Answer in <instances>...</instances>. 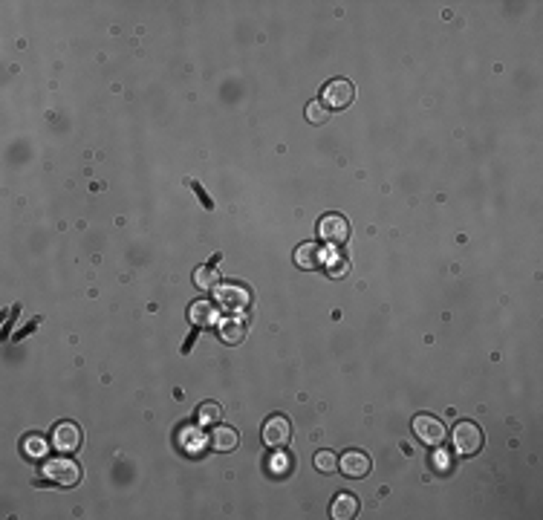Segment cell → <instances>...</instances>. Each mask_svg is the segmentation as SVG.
Listing matches in <instances>:
<instances>
[{
	"mask_svg": "<svg viewBox=\"0 0 543 520\" xmlns=\"http://www.w3.org/2000/svg\"><path fill=\"white\" fill-rule=\"evenodd\" d=\"M451 443H454V451L456 454H463V457H471L483 448L485 443V436H483V428L471 419H463V422H456L454 431H451Z\"/></svg>",
	"mask_w": 543,
	"mask_h": 520,
	"instance_id": "obj_1",
	"label": "cell"
},
{
	"mask_svg": "<svg viewBox=\"0 0 543 520\" xmlns=\"http://www.w3.org/2000/svg\"><path fill=\"white\" fill-rule=\"evenodd\" d=\"M318 240L327 243V246H344L350 240V220L344 214H324L318 220Z\"/></svg>",
	"mask_w": 543,
	"mask_h": 520,
	"instance_id": "obj_2",
	"label": "cell"
},
{
	"mask_svg": "<svg viewBox=\"0 0 543 520\" xmlns=\"http://www.w3.org/2000/svg\"><path fill=\"white\" fill-rule=\"evenodd\" d=\"M352 99H356V87H352L347 78H333L324 84L318 101L327 107V110H344V107L352 104Z\"/></svg>",
	"mask_w": 543,
	"mask_h": 520,
	"instance_id": "obj_3",
	"label": "cell"
},
{
	"mask_svg": "<svg viewBox=\"0 0 543 520\" xmlns=\"http://www.w3.org/2000/svg\"><path fill=\"white\" fill-rule=\"evenodd\" d=\"M263 443H266L272 451H283V448L292 443V422H289L283 414H272V417L263 422Z\"/></svg>",
	"mask_w": 543,
	"mask_h": 520,
	"instance_id": "obj_4",
	"label": "cell"
},
{
	"mask_svg": "<svg viewBox=\"0 0 543 520\" xmlns=\"http://www.w3.org/2000/svg\"><path fill=\"white\" fill-rule=\"evenodd\" d=\"M214 298H217V304H220L226 312H240V310H246L252 304V292L246 286H240V284H223V286H217L214 289Z\"/></svg>",
	"mask_w": 543,
	"mask_h": 520,
	"instance_id": "obj_5",
	"label": "cell"
},
{
	"mask_svg": "<svg viewBox=\"0 0 543 520\" xmlns=\"http://www.w3.org/2000/svg\"><path fill=\"white\" fill-rule=\"evenodd\" d=\"M44 477L56 480L58 486H75L81 480V469H78V462H72V459H67V454H61L44 465Z\"/></svg>",
	"mask_w": 543,
	"mask_h": 520,
	"instance_id": "obj_6",
	"label": "cell"
},
{
	"mask_svg": "<svg viewBox=\"0 0 543 520\" xmlns=\"http://www.w3.org/2000/svg\"><path fill=\"white\" fill-rule=\"evenodd\" d=\"M414 433H416V440L419 443H425V445H442V440H445V425L437 419V417H428V414H419L416 419H414Z\"/></svg>",
	"mask_w": 543,
	"mask_h": 520,
	"instance_id": "obj_7",
	"label": "cell"
},
{
	"mask_svg": "<svg viewBox=\"0 0 543 520\" xmlns=\"http://www.w3.org/2000/svg\"><path fill=\"white\" fill-rule=\"evenodd\" d=\"M52 448L61 454H75L81 448V428L75 422H58L52 431Z\"/></svg>",
	"mask_w": 543,
	"mask_h": 520,
	"instance_id": "obj_8",
	"label": "cell"
},
{
	"mask_svg": "<svg viewBox=\"0 0 543 520\" xmlns=\"http://www.w3.org/2000/svg\"><path fill=\"white\" fill-rule=\"evenodd\" d=\"M324 249H321V243L318 240H309V243H301L295 249V266L298 269H304V272H315L324 266Z\"/></svg>",
	"mask_w": 543,
	"mask_h": 520,
	"instance_id": "obj_9",
	"label": "cell"
},
{
	"mask_svg": "<svg viewBox=\"0 0 543 520\" xmlns=\"http://www.w3.org/2000/svg\"><path fill=\"white\" fill-rule=\"evenodd\" d=\"M338 469L347 474V477H352V480H362V477H367L370 474V457L364 454V451H344L341 454V459H338Z\"/></svg>",
	"mask_w": 543,
	"mask_h": 520,
	"instance_id": "obj_10",
	"label": "cell"
},
{
	"mask_svg": "<svg viewBox=\"0 0 543 520\" xmlns=\"http://www.w3.org/2000/svg\"><path fill=\"white\" fill-rule=\"evenodd\" d=\"M330 514H333L336 520H350V517H356V514H359V497H356V495H350V491H341V495L333 500Z\"/></svg>",
	"mask_w": 543,
	"mask_h": 520,
	"instance_id": "obj_11",
	"label": "cell"
},
{
	"mask_svg": "<svg viewBox=\"0 0 543 520\" xmlns=\"http://www.w3.org/2000/svg\"><path fill=\"white\" fill-rule=\"evenodd\" d=\"M237 443H240V436H237V431H234V428H229V425H220V428L214 431V436H211L214 451H220V454L234 451V448H237Z\"/></svg>",
	"mask_w": 543,
	"mask_h": 520,
	"instance_id": "obj_12",
	"label": "cell"
},
{
	"mask_svg": "<svg viewBox=\"0 0 543 520\" xmlns=\"http://www.w3.org/2000/svg\"><path fill=\"white\" fill-rule=\"evenodd\" d=\"M197 422H200V428H208V425L223 422V405H220V402H203V405L197 407Z\"/></svg>",
	"mask_w": 543,
	"mask_h": 520,
	"instance_id": "obj_13",
	"label": "cell"
},
{
	"mask_svg": "<svg viewBox=\"0 0 543 520\" xmlns=\"http://www.w3.org/2000/svg\"><path fill=\"white\" fill-rule=\"evenodd\" d=\"M217 312L214 307L208 304V300H197V304H191V310H188V321H191L194 326H205V324H214Z\"/></svg>",
	"mask_w": 543,
	"mask_h": 520,
	"instance_id": "obj_14",
	"label": "cell"
},
{
	"mask_svg": "<svg viewBox=\"0 0 543 520\" xmlns=\"http://www.w3.org/2000/svg\"><path fill=\"white\" fill-rule=\"evenodd\" d=\"M220 338L226 344H240L243 338H246V326H243V321L231 318V321H223L220 324Z\"/></svg>",
	"mask_w": 543,
	"mask_h": 520,
	"instance_id": "obj_15",
	"label": "cell"
},
{
	"mask_svg": "<svg viewBox=\"0 0 543 520\" xmlns=\"http://www.w3.org/2000/svg\"><path fill=\"white\" fill-rule=\"evenodd\" d=\"M194 284H197L200 289H214L217 284H220V278H217V269H214V266H200V269L194 272Z\"/></svg>",
	"mask_w": 543,
	"mask_h": 520,
	"instance_id": "obj_16",
	"label": "cell"
},
{
	"mask_svg": "<svg viewBox=\"0 0 543 520\" xmlns=\"http://www.w3.org/2000/svg\"><path fill=\"white\" fill-rule=\"evenodd\" d=\"M315 469L324 471V474L338 471V454L336 451H318L315 454Z\"/></svg>",
	"mask_w": 543,
	"mask_h": 520,
	"instance_id": "obj_17",
	"label": "cell"
},
{
	"mask_svg": "<svg viewBox=\"0 0 543 520\" xmlns=\"http://www.w3.org/2000/svg\"><path fill=\"white\" fill-rule=\"evenodd\" d=\"M307 122H312V125H327V122H330V110L315 99V101L307 104Z\"/></svg>",
	"mask_w": 543,
	"mask_h": 520,
	"instance_id": "obj_18",
	"label": "cell"
},
{
	"mask_svg": "<svg viewBox=\"0 0 543 520\" xmlns=\"http://www.w3.org/2000/svg\"><path fill=\"white\" fill-rule=\"evenodd\" d=\"M324 266H327L330 278H344L347 272H350V260H347V258H338V255L327 258V260H324Z\"/></svg>",
	"mask_w": 543,
	"mask_h": 520,
	"instance_id": "obj_19",
	"label": "cell"
},
{
	"mask_svg": "<svg viewBox=\"0 0 543 520\" xmlns=\"http://www.w3.org/2000/svg\"><path fill=\"white\" fill-rule=\"evenodd\" d=\"M23 451H26V457H44L46 454V443H44V436H26L23 440Z\"/></svg>",
	"mask_w": 543,
	"mask_h": 520,
	"instance_id": "obj_20",
	"label": "cell"
},
{
	"mask_svg": "<svg viewBox=\"0 0 543 520\" xmlns=\"http://www.w3.org/2000/svg\"><path fill=\"white\" fill-rule=\"evenodd\" d=\"M188 185H191V188H194V194H197V197L203 200V205H205V208L211 211V208H214V200H211V197L205 194V188H203L200 182H194V179H188Z\"/></svg>",
	"mask_w": 543,
	"mask_h": 520,
	"instance_id": "obj_21",
	"label": "cell"
},
{
	"mask_svg": "<svg viewBox=\"0 0 543 520\" xmlns=\"http://www.w3.org/2000/svg\"><path fill=\"white\" fill-rule=\"evenodd\" d=\"M275 465H278V469H275V471H278V474H283V471H286V469H283V465H292V459H286V457H283V459H278Z\"/></svg>",
	"mask_w": 543,
	"mask_h": 520,
	"instance_id": "obj_22",
	"label": "cell"
}]
</instances>
